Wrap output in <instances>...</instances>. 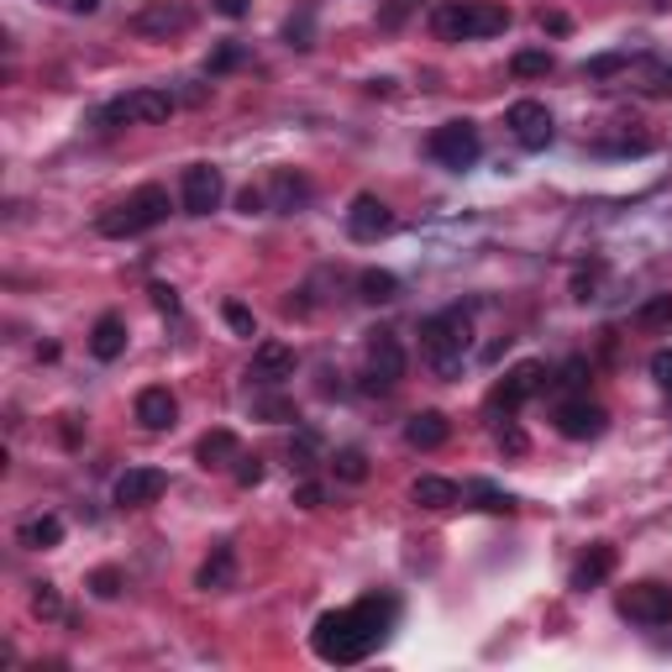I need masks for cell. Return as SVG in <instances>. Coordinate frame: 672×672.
<instances>
[{
  "label": "cell",
  "instance_id": "3957f363",
  "mask_svg": "<svg viewBox=\"0 0 672 672\" xmlns=\"http://www.w3.org/2000/svg\"><path fill=\"white\" fill-rule=\"evenodd\" d=\"M468 341H473L468 310H441V315H431V321H421V352L431 358V369L437 373H457Z\"/></svg>",
  "mask_w": 672,
  "mask_h": 672
},
{
  "label": "cell",
  "instance_id": "e0dca14e",
  "mask_svg": "<svg viewBox=\"0 0 672 672\" xmlns=\"http://www.w3.org/2000/svg\"><path fill=\"white\" fill-rule=\"evenodd\" d=\"M137 421H142V431H173V421H179V400L168 395L164 384H153V389L137 395Z\"/></svg>",
  "mask_w": 672,
  "mask_h": 672
},
{
  "label": "cell",
  "instance_id": "7402d4cb",
  "mask_svg": "<svg viewBox=\"0 0 672 672\" xmlns=\"http://www.w3.org/2000/svg\"><path fill=\"white\" fill-rule=\"evenodd\" d=\"M457 500H463V489L452 478H437V473H426V478L410 483V504H421V509H452Z\"/></svg>",
  "mask_w": 672,
  "mask_h": 672
},
{
  "label": "cell",
  "instance_id": "1f68e13d",
  "mask_svg": "<svg viewBox=\"0 0 672 672\" xmlns=\"http://www.w3.org/2000/svg\"><path fill=\"white\" fill-rule=\"evenodd\" d=\"M33 615L37 620H59L64 615V599H59L53 583H33Z\"/></svg>",
  "mask_w": 672,
  "mask_h": 672
},
{
  "label": "cell",
  "instance_id": "44dd1931",
  "mask_svg": "<svg viewBox=\"0 0 672 672\" xmlns=\"http://www.w3.org/2000/svg\"><path fill=\"white\" fill-rule=\"evenodd\" d=\"M232 583H236V552L232 546H216V552L201 563V572H195V589H205V594H227Z\"/></svg>",
  "mask_w": 672,
  "mask_h": 672
},
{
  "label": "cell",
  "instance_id": "52a82bcc",
  "mask_svg": "<svg viewBox=\"0 0 672 672\" xmlns=\"http://www.w3.org/2000/svg\"><path fill=\"white\" fill-rule=\"evenodd\" d=\"M620 615L631 620V625H646V631H662L672 625V583H631L625 594H620Z\"/></svg>",
  "mask_w": 672,
  "mask_h": 672
},
{
  "label": "cell",
  "instance_id": "f35d334b",
  "mask_svg": "<svg viewBox=\"0 0 672 672\" xmlns=\"http://www.w3.org/2000/svg\"><path fill=\"white\" fill-rule=\"evenodd\" d=\"M253 410H258L263 421H300V415H295V404H289V400H258V404H253Z\"/></svg>",
  "mask_w": 672,
  "mask_h": 672
},
{
  "label": "cell",
  "instance_id": "30bf717a",
  "mask_svg": "<svg viewBox=\"0 0 672 672\" xmlns=\"http://www.w3.org/2000/svg\"><path fill=\"white\" fill-rule=\"evenodd\" d=\"M190 27H195V11H190L184 0H147L132 16V33L153 37V42H168V37L190 33Z\"/></svg>",
  "mask_w": 672,
  "mask_h": 672
},
{
  "label": "cell",
  "instance_id": "ee69618b",
  "mask_svg": "<svg viewBox=\"0 0 672 672\" xmlns=\"http://www.w3.org/2000/svg\"><path fill=\"white\" fill-rule=\"evenodd\" d=\"M236 205H242V216H258V210H269V195H263V190H242Z\"/></svg>",
  "mask_w": 672,
  "mask_h": 672
},
{
  "label": "cell",
  "instance_id": "5bb4252c",
  "mask_svg": "<svg viewBox=\"0 0 672 672\" xmlns=\"http://www.w3.org/2000/svg\"><path fill=\"white\" fill-rule=\"evenodd\" d=\"M168 478L164 468H127L121 478H116V489H111V500L121 504V509H142V504L164 500Z\"/></svg>",
  "mask_w": 672,
  "mask_h": 672
},
{
  "label": "cell",
  "instance_id": "d6a6232c",
  "mask_svg": "<svg viewBox=\"0 0 672 672\" xmlns=\"http://www.w3.org/2000/svg\"><path fill=\"white\" fill-rule=\"evenodd\" d=\"M242 59H247V48H242V42H221V48L205 59V68H210V74H227V68H236Z\"/></svg>",
  "mask_w": 672,
  "mask_h": 672
},
{
  "label": "cell",
  "instance_id": "d4e9b609",
  "mask_svg": "<svg viewBox=\"0 0 672 672\" xmlns=\"http://www.w3.org/2000/svg\"><path fill=\"white\" fill-rule=\"evenodd\" d=\"M16 541H22L27 552H48V546L64 541V520H59V515H33V520L16 526Z\"/></svg>",
  "mask_w": 672,
  "mask_h": 672
},
{
  "label": "cell",
  "instance_id": "ac0fdd59",
  "mask_svg": "<svg viewBox=\"0 0 672 672\" xmlns=\"http://www.w3.org/2000/svg\"><path fill=\"white\" fill-rule=\"evenodd\" d=\"M609 572H615V546H609V541H594V546H589V552L572 563V578H568V583L578 589V594H589V589H599V583H605Z\"/></svg>",
  "mask_w": 672,
  "mask_h": 672
},
{
  "label": "cell",
  "instance_id": "c3c4849f",
  "mask_svg": "<svg viewBox=\"0 0 672 672\" xmlns=\"http://www.w3.org/2000/svg\"><path fill=\"white\" fill-rule=\"evenodd\" d=\"M74 11H85V16H90V11H101V0H74Z\"/></svg>",
  "mask_w": 672,
  "mask_h": 672
},
{
  "label": "cell",
  "instance_id": "f907efd6",
  "mask_svg": "<svg viewBox=\"0 0 672 672\" xmlns=\"http://www.w3.org/2000/svg\"><path fill=\"white\" fill-rule=\"evenodd\" d=\"M668 90H672V68H668Z\"/></svg>",
  "mask_w": 672,
  "mask_h": 672
},
{
  "label": "cell",
  "instance_id": "74e56055",
  "mask_svg": "<svg viewBox=\"0 0 672 672\" xmlns=\"http://www.w3.org/2000/svg\"><path fill=\"white\" fill-rule=\"evenodd\" d=\"M236 483L242 489H258L263 483V457H236Z\"/></svg>",
  "mask_w": 672,
  "mask_h": 672
},
{
  "label": "cell",
  "instance_id": "cb8c5ba5",
  "mask_svg": "<svg viewBox=\"0 0 672 672\" xmlns=\"http://www.w3.org/2000/svg\"><path fill=\"white\" fill-rule=\"evenodd\" d=\"M90 352H95L101 363H116V358L127 352V321H121V315H101L95 332H90Z\"/></svg>",
  "mask_w": 672,
  "mask_h": 672
},
{
  "label": "cell",
  "instance_id": "8d00e7d4",
  "mask_svg": "<svg viewBox=\"0 0 672 672\" xmlns=\"http://www.w3.org/2000/svg\"><path fill=\"white\" fill-rule=\"evenodd\" d=\"M227 326H232L236 336H258V315H253V310H247V305H227Z\"/></svg>",
  "mask_w": 672,
  "mask_h": 672
},
{
  "label": "cell",
  "instance_id": "836d02e7",
  "mask_svg": "<svg viewBox=\"0 0 672 672\" xmlns=\"http://www.w3.org/2000/svg\"><path fill=\"white\" fill-rule=\"evenodd\" d=\"M646 369H651V378H657V389H662V395L672 400V347H657Z\"/></svg>",
  "mask_w": 672,
  "mask_h": 672
},
{
  "label": "cell",
  "instance_id": "277c9868",
  "mask_svg": "<svg viewBox=\"0 0 672 672\" xmlns=\"http://www.w3.org/2000/svg\"><path fill=\"white\" fill-rule=\"evenodd\" d=\"M158 221H168V190L164 184H142L127 201H116L101 216V236H142Z\"/></svg>",
  "mask_w": 672,
  "mask_h": 672
},
{
  "label": "cell",
  "instance_id": "ba28073f",
  "mask_svg": "<svg viewBox=\"0 0 672 672\" xmlns=\"http://www.w3.org/2000/svg\"><path fill=\"white\" fill-rule=\"evenodd\" d=\"M404 378V347L395 332H373L369 336V373H363V389L369 395H389Z\"/></svg>",
  "mask_w": 672,
  "mask_h": 672
},
{
  "label": "cell",
  "instance_id": "9c48e42d",
  "mask_svg": "<svg viewBox=\"0 0 672 672\" xmlns=\"http://www.w3.org/2000/svg\"><path fill=\"white\" fill-rule=\"evenodd\" d=\"M478 153H483V137H478L473 121H447V127L431 132V158L441 168H457L463 173V168L478 164Z\"/></svg>",
  "mask_w": 672,
  "mask_h": 672
},
{
  "label": "cell",
  "instance_id": "f6af8a7d",
  "mask_svg": "<svg viewBox=\"0 0 672 672\" xmlns=\"http://www.w3.org/2000/svg\"><path fill=\"white\" fill-rule=\"evenodd\" d=\"M321 500H326L321 483H300V489H295V504H300V509H321Z\"/></svg>",
  "mask_w": 672,
  "mask_h": 672
},
{
  "label": "cell",
  "instance_id": "8992f818",
  "mask_svg": "<svg viewBox=\"0 0 672 672\" xmlns=\"http://www.w3.org/2000/svg\"><path fill=\"white\" fill-rule=\"evenodd\" d=\"M546 384H552L546 363L526 358V363H515V369H509L500 384H494V395H489V410H494V415H515V410H520L526 400H537Z\"/></svg>",
  "mask_w": 672,
  "mask_h": 672
},
{
  "label": "cell",
  "instance_id": "4316f807",
  "mask_svg": "<svg viewBox=\"0 0 672 672\" xmlns=\"http://www.w3.org/2000/svg\"><path fill=\"white\" fill-rule=\"evenodd\" d=\"M641 332H672V295H651V300L636 310Z\"/></svg>",
  "mask_w": 672,
  "mask_h": 672
},
{
  "label": "cell",
  "instance_id": "ffe728a7",
  "mask_svg": "<svg viewBox=\"0 0 672 672\" xmlns=\"http://www.w3.org/2000/svg\"><path fill=\"white\" fill-rule=\"evenodd\" d=\"M310 205V184H305L295 168H279L269 179V210H279V216H295V210H305Z\"/></svg>",
  "mask_w": 672,
  "mask_h": 672
},
{
  "label": "cell",
  "instance_id": "4dcf8cb0",
  "mask_svg": "<svg viewBox=\"0 0 672 672\" xmlns=\"http://www.w3.org/2000/svg\"><path fill=\"white\" fill-rule=\"evenodd\" d=\"M121 589H127L121 568H95L90 572V594H95V599H121Z\"/></svg>",
  "mask_w": 672,
  "mask_h": 672
},
{
  "label": "cell",
  "instance_id": "7bdbcfd3",
  "mask_svg": "<svg viewBox=\"0 0 672 672\" xmlns=\"http://www.w3.org/2000/svg\"><path fill=\"white\" fill-rule=\"evenodd\" d=\"M284 37H289L295 48H310V11H300V16H295V22L284 27Z\"/></svg>",
  "mask_w": 672,
  "mask_h": 672
},
{
  "label": "cell",
  "instance_id": "bcb514c9",
  "mask_svg": "<svg viewBox=\"0 0 672 672\" xmlns=\"http://www.w3.org/2000/svg\"><path fill=\"white\" fill-rule=\"evenodd\" d=\"M210 5H216V11H221V16H232V22H242V16H247V5H253V0H210Z\"/></svg>",
  "mask_w": 672,
  "mask_h": 672
},
{
  "label": "cell",
  "instance_id": "d590c367",
  "mask_svg": "<svg viewBox=\"0 0 672 672\" xmlns=\"http://www.w3.org/2000/svg\"><path fill=\"white\" fill-rule=\"evenodd\" d=\"M415 5H421V0H389V5L378 11V27H384V33H395V27H404V16H410Z\"/></svg>",
  "mask_w": 672,
  "mask_h": 672
},
{
  "label": "cell",
  "instance_id": "83f0119b",
  "mask_svg": "<svg viewBox=\"0 0 672 672\" xmlns=\"http://www.w3.org/2000/svg\"><path fill=\"white\" fill-rule=\"evenodd\" d=\"M509 74L515 79H541V74H552V53L546 48H526V53L509 59Z\"/></svg>",
  "mask_w": 672,
  "mask_h": 672
},
{
  "label": "cell",
  "instance_id": "603a6c76",
  "mask_svg": "<svg viewBox=\"0 0 672 672\" xmlns=\"http://www.w3.org/2000/svg\"><path fill=\"white\" fill-rule=\"evenodd\" d=\"M195 457H201V468H227V463L242 457V441H236L227 426H216V431H205V437L195 441Z\"/></svg>",
  "mask_w": 672,
  "mask_h": 672
},
{
  "label": "cell",
  "instance_id": "2e32d148",
  "mask_svg": "<svg viewBox=\"0 0 672 672\" xmlns=\"http://www.w3.org/2000/svg\"><path fill=\"white\" fill-rule=\"evenodd\" d=\"M295 369H300V358H295L289 341H258L247 378H258V384H284V378H295Z\"/></svg>",
  "mask_w": 672,
  "mask_h": 672
},
{
  "label": "cell",
  "instance_id": "484cf974",
  "mask_svg": "<svg viewBox=\"0 0 672 672\" xmlns=\"http://www.w3.org/2000/svg\"><path fill=\"white\" fill-rule=\"evenodd\" d=\"M358 300H369V305L400 300V279H395L389 269H363L358 273Z\"/></svg>",
  "mask_w": 672,
  "mask_h": 672
},
{
  "label": "cell",
  "instance_id": "f1b7e54d",
  "mask_svg": "<svg viewBox=\"0 0 672 672\" xmlns=\"http://www.w3.org/2000/svg\"><path fill=\"white\" fill-rule=\"evenodd\" d=\"M468 500H478V509H489V515H509V509H515V500H509L504 489H494V483H483V478L468 483Z\"/></svg>",
  "mask_w": 672,
  "mask_h": 672
},
{
  "label": "cell",
  "instance_id": "6da1fadb",
  "mask_svg": "<svg viewBox=\"0 0 672 672\" xmlns=\"http://www.w3.org/2000/svg\"><path fill=\"white\" fill-rule=\"evenodd\" d=\"M389 620H395V605H389V599H363V605H352V609H332V615L315 620L310 646H315L321 662L347 668V662H363L373 646L389 636Z\"/></svg>",
  "mask_w": 672,
  "mask_h": 672
},
{
  "label": "cell",
  "instance_id": "b9f144b4",
  "mask_svg": "<svg viewBox=\"0 0 672 672\" xmlns=\"http://www.w3.org/2000/svg\"><path fill=\"white\" fill-rule=\"evenodd\" d=\"M494 441H500L504 452H526V431H520V426H509V421L494 431Z\"/></svg>",
  "mask_w": 672,
  "mask_h": 672
},
{
  "label": "cell",
  "instance_id": "60d3db41",
  "mask_svg": "<svg viewBox=\"0 0 672 672\" xmlns=\"http://www.w3.org/2000/svg\"><path fill=\"white\" fill-rule=\"evenodd\" d=\"M147 295H153V305H158V310H168V315H179V289H173V284H153Z\"/></svg>",
  "mask_w": 672,
  "mask_h": 672
},
{
  "label": "cell",
  "instance_id": "7c38bea8",
  "mask_svg": "<svg viewBox=\"0 0 672 672\" xmlns=\"http://www.w3.org/2000/svg\"><path fill=\"white\" fill-rule=\"evenodd\" d=\"M179 201H184V216H210V210H221V201H227V179H221V168L216 164L184 168Z\"/></svg>",
  "mask_w": 672,
  "mask_h": 672
},
{
  "label": "cell",
  "instance_id": "7dc6e473",
  "mask_svg": "<svg viewBox=\"0 0 672 672\" xmlns=\"http://www.w3.org/2000/svg\"><path fill=\"white\" fill-rule=\"evenodd\" d=\"M541 27H546V33H568V16H557V11L546 16V11H541Z\"/></svg>",
  "mask_w": 672,
  "mask_h": 672
},
{
  "label": "cell",
  "instance_id": "4fadbf2b",
  "mask_svg": "<svg viewBox=\"0 0 672 672\" xmlns=\"http://www.w3.org/2000/svg\"><path fill=\"white\" fill-rule=\"evenodd\" d=\"M605 426H609L605 404H594L589 395H572V400L557 410V431H563L568 441H599L605 437Z\"/></svg>",
  "mask_w": 672,
  "mask_h": 672
},
{
  "label": "cell",
  "instance_id": "e575fe53",
  "mask_svg": "<svg viewBox=\"0 0 672 672\" xmlns=\"http://www.w3.org/2000/svg\"><path fill=\"white\" fill-rule=\"evenodd\" d=\"M589 378H594V373H589V363H583V358H568L557 384H563V389H572V395H583V389H589Z\"/></svg>",
  "mask_w": 672,
  "mask_h": 672
},
{
  "label": "cell",
  "instance_id": "f546056e",
  "mask_svg": "<svg viewBox=\"0 0 672 672\" xmlns=\"http://www.w3.org/2000/svg\"><path fill=\"white\" fill-rule=\"evenodd\" d=\"M332 473L336 478H347V483H363V478H369V457H363L358 447H341V452L332 457Z\"/></svg>",
  "mask_w": 672,
  "mask_h": 672
},
{
  "label": "cell",
  "instance_id": "8fae6325",
  "mask_svg": "<svg viewBox=\"0 0 672 672\" xmlns=\"http://www.w3.org/2000/svg\"><path fill=\"white\" fill-rule=\"evenodd\" d=\"M504 127H509V137H515L520 147H531V153L552 147V137H557V121H552V111L541 101H515L504 111Z\"/></svg>",
  "mask_w": 672,
  "mask_h": 672
},
{
  "label": "cell",
  "instance_id": "5b68a950",
  "mask_svg": "<svg viewBox=\"0 0 672 672\" xmlns=\"http://www.w3.org/2000/svg\"><path fill=\"white\" fill-rule=\"evenodd\" d=\"M173 116V95L168 90H132V95H121V101L101 105V127H158V121H168Z\"/></svg>",
  "mask_w": 672,
  "mask_h": 672
},
{
  "label": "cell",
  "instance_id": "ab89813d",
  "mask_svg": "<svg viewBox=\"0 0 672 672\" xmlns=\"http://www.w3.org/2000/svg\"><path fill=\"white\" fill-rule=\"evenodd\" d=\"M289 457H295V468L300 473H310L315 468V437H300L295 447H289Z\"/></svg>",
  "mask_w": 672,
  "mask_h": 672
},
{
  "label": "cell",
  "instance_id": "681fc988",
  "mask_svg": "<svg viewBox=\"0 0 672 672\" xmlns=\"http://www.w3.org/2000/svg\"><path fill=\"white\" fill-rule=\"evenodd\" d=\"M651 5H657V11H668V5H672V0H651Z\"/></svg>",
  "mask_w": 672,
  "mask_h": 672
},
{
  "label": "cell",
  "instance_id": "7a4b0ae2",
  "mask_svg": "<svg viewBox=\"0 0 672 672\" xmlns=\"http://www.w3.org/2000/svg\"><path fill=\"white\" fill-rule=\"evenodd\" d=\"M515 16L504 0H452L437 11V37L441 42H468V37H500Z\"/></svg>",
  "mask_w": 672,
  "mask_h": 672
},
{
  "label": "cell",
  "instance_id": "9a60e30c",
  "mask_svg": "<svg viewBox=\"0 0 672 672\" xmlns=\"http://www.w3.org/2000/svg\"><path fill=\"white\" fill-rule=\"evenodd\" d=\"M347 232L358 236V242H378V236L395 232V210L378 201V195H358L352 210H347Z\"/></svg>",
  "mask_w": 672,
  "mask_h": 672
},
{
  "label": "cell",
  "instance_id": "d6986e66",
  "mask_svg": "<svg viewBox=\"0 0 672 672\" xmlns=\"http://www.w3.org/2000/svg\"><path fill=\"white\" fill-rule=\"evenodd\" d=\"M447 437H452V421H447L441 410H415V415L404 421V441H410L415 452H437Z\"/></svg>",
  "mask_w": 672,
  "mask_h": 672
}]
</instances>
